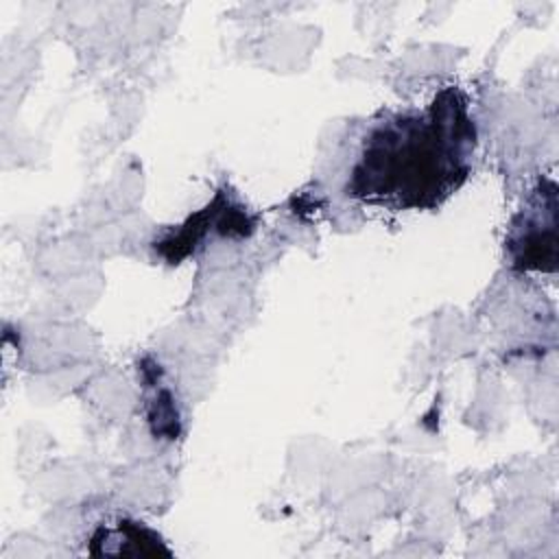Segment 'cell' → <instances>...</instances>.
<instances>
[{"label": "cell", "instance_id": "cell-1", "mask_svg": "<svg viewBox=\"0 0 559 559\" xmlns=\"http://www.w3.org/2000/svg\"><path fill=\"white\" fill-rule=\"evenodd\" d=\"M474 148L467 96L448 85L424 109L371 127L352 166L347 197L393 212L435 210L467 181Z\"/></svg>", "mask_w": 559, "mask_h": 559}, {"label": "cell", "instance_id": "cell-2", "mask_svg": "<svg viewBox=\"0 0 559 559\" xmlns=\"http://www.w3.org/2000/svg\"><path fill=\"white\" fill-rule=\"evenodd\" d=\"M511 264L520 271H555L557 266V188L542 183L513 218L507 238Z\"/></svg>", "mask_w": 559, "mask_h": 559}, {"label": "cell", "instance_id": "cell-3", "mask_svg": "<svg viewBox=\"0 0 559 559\" xmlns=\"http://www.w3.org/2000/svg\"><path fill=\"white\" fill-rule=\"evenodd\" d=\"M253 229L251 216L245 207L225 199L223 192L214 197L210 205L192 214L183 225H179L177 234H170L155 242V251L164 255L170 264H177L186 255L194 253L201 240H205L207 231H216L218 236H249Z\"/></svg>", "mask_w": 559, "mask_h": 559}, {"label": "cell", "instance_id": "cell-4", "mask_svg": "<svg viewBox=\"0 0 559 559\" xmlns=\"http://www.w3.org/2000/svg\"><path fill=\"white\" fill-rule=\"evenodd\" d=\"M87 552L94 557H173L153 528L127 518L111 526H98L90 537Z\"/></svg>", "mask_w": 559, "mask_h": 559}]
</instances>
